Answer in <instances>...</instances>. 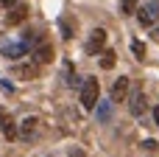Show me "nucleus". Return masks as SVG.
Segmentation results:
<instances>
[{"label":"nucleus","mask_w":159,"mask_h":157,"mask_svg":"<svg viewBox=\"0 0 159 157\" xmlns=\"http://www.w3.org/2000/svg\"><path fill=\"white\" fill-rule=\"evenodd\" d=\"M64 73H67V84H70V87H78V79H75V73H73V65H70V62L64 65Z\"/></svg>","instance_id":"2eb2a0df"},{"label":"nucleus","mask_w":159,"mask_h":157,"mask_svg":"<svg viewBox=\"0 0 159 157\" xmlns=\"http://www.w3.org/2000/svg\"><path fill=\"white\" fill-rule=\"evenodd\" d=\"M25 17H28V6H14L6 14V22L8 25H20V22H25Z\"/></svg>","instance_id":"423d86ee"},{"label":"nucleus","mask_w":159,"mask_h":157,"mask_svg":"<svg viewBox=\"0 0 159 157\" xmlns=\"http://www.w3.org/2000/svg\"><path fill=\"white\" fill-rule=\"evenodd\" d=\"M11 73L20 79H36V65H14Z\"/></svg>","instance_id":"6e6552de"},{"label":"nucleus","mask_w":159,"mask_h":157,"mask_svg":"<svg viewBox=\"0 0 159 157\" xmlns=\"http://www.w3.org/2000/svg\"><path fill=\"white\" fill-rule=\"evenodd\" d=\"M126 93H129V79L123 76V79H117V81L112 84V101H123Z\"/></svg>","instance_id":"0eeeda50"},{"label":"nucleus","mask_w":159,"mask_h":157,"mask_svg":"<svg viewBox=\"0 0 159 157\" xmlns=\"http://www.w3.org/2000/svg\"><path fill=\"white\" fill-rule=\"evenodd\" d=\"M151 37H154V42H159V25H154V31H151Z\"/></svg>","instance_id":"4be33fe9"},{"label":"nucleus","mask_w":159,"mask_h":157,"mask_svg":"<svg viewBox=\"0 0 159 157\" xmlns=\"http://www.w3.org/2000/svg\"><path fill=\"white\" fill-rule=\"evenodd\" d=\"M143 146H145V149H148V152H154V149H157L159 143H157V140H145V143H143Z\"/></svg>","instance_id":"6ab92c4d"},{"label":"nucleus","mask_w":159,"mask_h":157,"mask_svg":"<svg viewBox=\"0 0 159 157\" xmlns=\"http://www.w3.org/2000/svg\"><path fill=\"white\" fill-rule=\"evenodd\" d=\"M61 31H64V39L73 37V25H70V20H61Z\"/></svg>","instance_id":"f3484780"},{"label":"nucleus","mask_w":159,"mask_h":157,"mask_svg":"<svg viewBox=\"0 0 159 157\" xmlns=\"http://www.w3.org/2000/svg\"><path fill=\"white\" fill-rule=\"evenodd\" d=\"M145 96L143 93H134V98H131V104H129V110H131V115H143L145 112Z\"/></svg>","instance_id":"1a4fd4ad"},{"label":"nucleus","mask_w":159,"mask_h":157,"mask_svg":"<svg viewBox=\"0 0 159 157\" xmlns=\"http://www.w3.org/2000/svg\"><path fill=\"white\" fill-rule=\"evenodd\" d=\"M115 62H117V53H115V51H103V53H101V67H103V70H112Z\"/></svg>","instance_id":"9b49d317"},{"label":"nucleus","mask_w":159,"mask_h":157,"mask_svg":"<svg viewBox=\"0 0 159 157\" xmlns=\"http://www.w3.org/2000/svg\"><path fill=\"white\" fill-rule=\"evenodd\" d=\"M137 17H140V25H143V28H151V25L157 22V17H159V3H157V0H154V3H148L145 8H140V14H137Z\"/></svg>","instance_id":"f03ea898"},{"label":"nucleus","mask_w":159,"mask_h":157,"mask_svg":"<svg viewBox=\"0 0 159 157\" xmlns=\"http://www.w3.org/2000/svg\"><path fill=\"white\" fill-rule=\"evenodd\" d=\"M6 121H8V112H6V107H0V129H3Z\"/></svg>","instance_id":"a211bd4d"},{"label":"nucleus","mask_w":159,"mask_h":157,"mask_svg":"<svg viewBox=\"0 0 159 157\" xmlns=\"http://www.w3.org/2000/svg\"><path fill=\"white\" fill-rule=\"evenodd\" d=\"M120 11L123 14H134L137 11V0H120Z\"/></svg>","instance_id":"ddd939ff"},{"label":"nucleus","mask_w":159,"mask_h":157,"mask_svg":"<svg viewBox=\"0 0 159 157\" xmlns=\"http://www.w3.org/2000/svg\"><path fill=\"white\" fill-rule=\"evenodd\" d=\"M103 45H106V31H103V28H95V31L89 34L87 53H101V51H103Z\"/></svg>","instance_id":"20e7f679"},{"label":"nucleus","mask_w":159,"mask_h":157,"mask_svg":"<svg viewBox=\"0 0 159 157\" xmlns=\"http://www.w3.org/2000/svg\"><path fill=\"white\" fill-rule=\"evenodd\" d=\"M0 6H6V8H14V6H17V0H0Z\"/></svg>","instance_id":"aec40b11"},{"label":"nucleus","mask_w":159,"mask_h":157,"mask_svg":"<svg viewBox=\"0 0 159 157\" xmlns=\"http://www.w3.org/2000/svg\"><path fill=\"white\" fill-rule=\"evenodd\" d=\"M34 59H36L39 65H48V62H53V48H50V42L39 39V42H36V48H34Z\"/></svg>","instance_id":"39448f33"},{"label":"nucleus","mask_w":159,"mask_h":157,"mask_svg":"<svg viewBox=\"0 0 159 157\" xmlns=\"http://www.w3.org/2000/svg\"><path fill=\"white\" fill-rule=\"evenodd\" d=\"M36 124H39L36 118H25V121H22V126H20V135H22L25 140H31V138L36 135Z\"/></svg>","instance_id":"9d476101"},{"label":"nucleus","mask_w":159,"mask_h":157,"mask_svg":"<svg viewBox=\"0 0 159 157\" xmlns=\"http://www.w3.org/2000/svg\"><path fill=\"white\" fill-rule=\"evenodd\" d=\"M0 51H3V56L17 59V56H25V53H28V45H25V42H8V39H3V42H0Z\"/></svg>","instance_id":"7ed1b4c3"},{"label":"nucleus","mask_w":159,"mask_h":157,"mask_svg":"<svg viewBox=\"0 0 159 157\" xmlns=\"http://www.w3.org/2000/svg\"><path fill=\"white\" fill-rule=\"evenodd\" d=\"M131 53H134L137 59H143V56H145V45H143L140 39H134V42H131Z\"/></svg>","instance_id":"4468645a"},{"label":"nucleus","mask_w":159,"mask_h":157,"mask_svg":"<svg viewBox=\"0 0 159 157\" xmlns=\"http://www.w3.org/2000/svg\"><path fill=\"white\" fill-rule=\"evenodd\" d=\"M98 93H101L98 81H95V79H87V81L81 84V107H84V110H95V104H98Z\"/></svg>","instance_id":"f257e3e1"},{"label":"nucleus","mask_w":159,"mask_h":157,"mask_svg":"<svg viewBox=\"0 0 159 157\" xmlns=\"http://www.w3.org/2000/svg\"><path fill=\"white\" fill-rule=\"evenodd\" d=\"M3 135H6L8 140H14V138H17V126H14L11 121H6V124H3Z\"/></svg>","instance_id":"dca6fc26"},{"label":"nucleus","mask_w":159,"mask_h":157,"mask_svg":"<svg viewBox=\"0 0 159 157\" xmlns=\"http://www.w3.org/2000/svg\"><path fill=\"white\" fill-rule=\"evenodd\" d=\"M70 157H84V152L81 149H70Z\"/></svg>","instance_id":"412c9836"},{"label":"nucleus","mask_w":159,"mask_h":157,"mask_svg":"<svg viewBox=\"0 0 159 157\" xmlns=\"http://www.w3.org/2000/svg\"><path fill=\"white\" fill-rule=\"evenodd\" d=\"M98 107V104H95ZM95 115H98V121H109L112 118V101H101V107L95 110Z\"/></svg>","instance_id":"f8f14e48"},{"label":"nucleus","mask_w":159,"mask_h":157,"mask_svg":"<svg viewBox=\"0 0 159 157\" xmlns=\"http://www.w3.org/2000/svg\"><path fill=\"white\" fill-rule=\"evenodd\" d=\"M154 121H157V126H159V107L154 110Z\"/></svg>","instance_id":"5701e85b"}]
</instances>
